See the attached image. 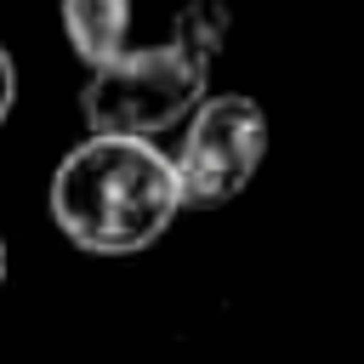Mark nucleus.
I'll return each instance as SVG.
<instances>
[{
  "label": "nucleus",
  "instance_id": "5",
  "mask_svg": "<svg viewBox=\"0 0 364 364\" xmlns=\"http://www.w3.org/2000/svg\"><path fill=\"white\" fill-rule=\"evenodd\" d=\"M11 102H17V63H11V51L0 46V125L11 119Z\"/></svg>",
  "mask_w": 364,
  "mask_h": 364
},
{
  "label": "nucleus",
  "instance_id": "4",
  "mask_svg": "<svg viewBox=\"0 0 364 364\" xmlns=\"http://www.w3.org/2000/svg\"><path fill=\"white\" fill-rule=\"evenodd\" d=\"M63 34L74 46L80 63L102 68L114 57H125V34H131V0H63Z\"/></svg>",
  "mask_w": 364,
  "mask_h": 364
},
{
  "label": "nucleus",
  "instance_id": "3",
  "mask_svg": "<svg viewBox=\"0 0 364 364\" xmlns=\"http://www.w3.org/2000/svg\"><path fill=\"white\" fill-rule=\"evenodd\" d=\"M171 159H176V182H182V210H216V205L239 199L267 159L262 102L245 97V91L205 97Z\"/></svg>",
  "mask_w": 364,
  "mask_h": 364
},
{
  "label": "nucleus",
  "instance_id": "6",
  "mask_svg": "<svg viewBox=\"0 0 364 364\" xmlns=\"http://www.w3.org/2000/svg\"><path fill=\"white\" fill-rule=\"evenodd\" d=\"M0 284H6V239H0Z\"/></svg>",
  "mask_w": 364,
  "mask_h": 364
},
{
  "label": "nucleus",
  "instance_id": "1",
  "mask_svg": "<svg viewBox=\"0 0 364 364\" xmlns=\"http://www.w3.org/2000/svg\"><path fill=\"white\" fill-rule=\"evenodd\" d=\"M182 210L176 159L148 136H85L51 171V222L91 256L148 250Z\"/></svg>",
  "mask_w": 364,
  "mask_h": 364
},
{
  "label": "nucleus",
  "instance_id": "2",
  "mask_svg": "<svg viewBox=\"0 0 364 364\" xmlns=\"http://www.w3.org/2000/svg\"><path fill=\"white\" fill-rule=\"evenodd\" d=\"M228 46V6L222 0H188L159 46L125 51L102 68H91L80 91V114L91 136H159L176 119H193V108L210 91V68Z\"/></svg>",
  "mask_w": 364,
  "mask_h": 364
}]
</instances>
